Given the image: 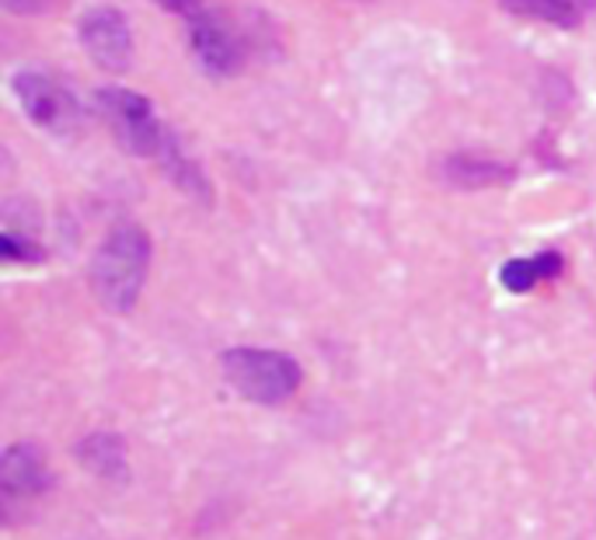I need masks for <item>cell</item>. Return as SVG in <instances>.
Instances as JSON below:
<instances>
[{
  "mask_svg": "<svg viewBox=\"0 0 596 540\" xmlns=\"http://www.w3.org/2000/svg\"><path fill=\"white\" fill-rule=\"evenodd\" d=\"M516 171L503 161L481 158V153H450L444 161V182L457 189H488V186H503L509 182Z\"/></svg>",
  "mask_w": 596,
  "mask_h": 540,
  "instance_id": "9c48e42d",
  "label": "cell"
},
{
  "mask_svg": "<svg viewBox=\"0 0 596 540\" xmlns=\"http://www.w3.org/2000/svg\"><path fill=\"white\" fill-rule=\"evenodd\" d=\"M503 11L527 18V21H544L555 29H576L589 14V0H499Z\"/></svg>",
  "mask_w": 596,
  "mask_h": 540,
  "instance_id": "8fae6325",
  "label": "cell"
},
{
  "mask_svg": "<svg viewBox=\"0 0 596 540\" xmlns=\"http://www.w3.org/2000/svg\"><path fill=\"white\" fill-rule=\"evenodd\" d=\"M77 460L106 481H126L129 474V450L119 432H91L77 443Z\"/></svg>",
  "mask_w": 596,
  "mask_h": 540,
  "instance_id": "ba28073f",
  "label": "cell"
},
{
  "mask_svg": "<svg viewBox=\"0 0 596 540\" xmlns=\"http://www.w3.org/2000/svg\"><path fill=\"white\" fill-rule=\"evenodd\" d=\"M158 8L171 11V14H199V0H158Z\"/></svg>",
  "mask_w": 596,
  "mask_h": 540,
  "instance_id": "9a60e30c",
  "label": "cell"
},
{
  "mask_svg": "<svg viewBox=\"0 0 596 540\" xmlns=\"http://www.w3.org/2000/svg\"><path fill=\"white\" fill-rule=\"evenodd\" d=\"M85 53L95 60V67L122 73L133 63V32L119 8H91L85 11L81 24H77Z\"/></svg>",
  "mask_w": 596,
  "mask_h": 540,
  "instance_id": "8992f818",
  "label": "cell"
},
{
  "mask_svg": "<svg viewBox=\"0 0 596 540\" xmlns=\"http://www.w3.org/2000/svg\"><path fill=\"white\" fill-rule=\"evenodd\" d=\"M0 248H4V259L18 262V266H39V262H46V248L36 238L14 230V227H4V234H0Z\"/></svg>",
  "mask_w": 596,
  "mask_h": 540,
  "instance_id": "4fadbf2b",
  "label": "cell"
},
{
  "mask_svg": "<svg viewBox=\"0 0 596 540\" xmlns=\"http://www.w3.org/2000/svg\"><path fill=\"white\" fill-rule=\"evenodd\" d=\"M161 161H165V171L171 174V182L178 189H186L192 199H202V202H210V182H206V174L199 171L196 161H189L186 153H181V147L175 140H168L165 153H161Z\"/></svg>",
  "mask_w": 596,
  "mask_h": 540,
  "instance_id": "7c38bea8",
  "label": "cell"
},
{
  "mask_svg": "<svg viewBox=\"0 0 596 540\" xmlns=\"http://www.w3.org/2000/svg\"><path fill=\"white\" fill-rule=\"evenodd\" d=\"M11 91H14V101L21 106V112L29 116L39 130L60 133V130H67V126L77 122L73 94L42 70H18L11 77Z\"/></svg>",
  "mask_w": 596,
  "mask_h": 540,
  "instance_id": "5b68a950",
  "label": "cell"
},
{
  "mask_svg": "<svg viewBox=\"0 0 596 540\" xmlns=\"http://www.w3.org/2000/svg\"><path fill=\"white\" fill-rule=\"evenodd\" d=\"M220 370L227 383L235 388L245 401L255 404H287L297 391L304 370L290 352L279 349H255V346H238L220 356Z\"/></svg>",
  "mask_w": 596,
  "mask_h": 540,
  "instance_id": "7a4b0ae2",
  "label": "cell"
},
{
  "mask_svg": "<svg viewBox=\"0 0 596 540\" xmlns=\"http://www.w3.org/2000/svg\"><path fill=\"white\" fill-rule=\"evenodd\" d=\"M53 471L46 464L39 443H11L0 457V520L18 527L32 517V509L53 492Z\"/></svg>",
  "mask_w": 596,
  "mask_h": 540,
  "instance_id": "3957f363",
  "label": "cell"
},
{
  "mask_svg": "<svg viewBox=\"0 0 596 540\" xmlns=\"http://www.w3.org/2000/svg\"><path fill=\"white\" fill-rule=\"evenodd\" d=\"M98 109L126 153H133V158H161L165 153L171 133L161 126L158 112L143 94L129 88H101Z\"/></svg>",
  "mask_w": 596,
  "mask_h": 540,
  "instance_id": "277c9868",
  "label": "cell"
},
{
  "mask_svg": "<svg viewBox=\"0 0 596 540\" xmlns=\"http://www.w3.org/2000/svg\"><path fill=\"white\" fill-rule=\"evenodd\" d=\"M562 269H565V259L558 251H537L530 259H509L499 269V282L509 293H530L540 282L558 279Z\"/></svg>",
  "mask_w": 596,
  "mask_h": 540,
  "instance_id": "30bf717a",
  "label": "cell"
},
{
  "mask_svg": "<svg viewBox=\"0 0 596 540\" xmlns=\"http://www.w3.org/2000/svg\"><path fill=\"white\" fill-rule=\"evenodd\" d=\"M150 254H153V244L140 223H119L109 230L88 269L91 293L106 311L112 314L133 311L143 293L147 272H150Z\"/></svg>",
  "mask_w": 596,
  "mask_h": 540,
  "instance_id": "6da1fadb",
  "label": "cell"
},
{
  "mask_svg": "<svg viewBox=\"0 0 596 540\" xmlns=\"http://www.w3.org/2000/svg\"><path fill=\"white\" fill-rule=\"evenodd\" d=\"M49 0H4V8L11 14H42Z\"/></svg>",
  "mask_w": 596,
  "mask_h": 540,
  "instance_id": "5bb4252c",
  "label": "cell"
},
{
  "mask_svg": "<svg viewBox=\"0 0 596 540\" xmlns=\"http://www.w3.org/2000/svg\"><path fill=\"white\" fill-rule=\"evenodd\" d=\"M189 46L199 67L210 77H235L245 67V42L235 24L213 11H199L189 18Z\"/></svg>",
  "mask_w": 596,
  "mask_h": 540,
  "instance_id": "52a82bcc",
  "label": "cell"
}]
</instances>
